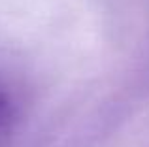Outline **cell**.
Segmentation results:
<instances>
[{
    "mask_svg": "<svg viewBox=\"0 0 149 147\" xmlns=\"http://www.w3.org/2000/svg\"><path fill=\"white\" fill-rule=\"evenodd\" d=\"M10 121H11V102L6 92L0 91V134L8 128Z\"/></svg>",
    "mask_w": 149,
    "mask_h": 147,
    "instance_id": "obj_1",
    "label": "cell"
}]
</instances>
